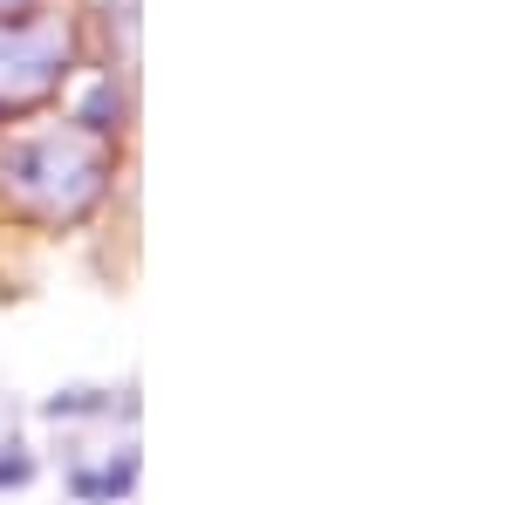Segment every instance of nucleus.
<instances>
[{
  "label": "nucleus",
  "mask_w": 512,
  "mask_h": 505,
  "mask_svg": "<svg viewBox=\"0 0 512 505\" xmlns=\"http://www.w3.org/2000/svg\"><path fill=\"white\" fill-rule=\"evenodd\" d=\"M0 185L41 219H82L110 185V144L89 130H35L0 144Z\"/></svg>",
  "instance_id": "f257e3e1"
},
{
  "label": "nucleus",
  "mask_w": 512,
  "mask_h": 505,
  "mask_svg": "<svg viewBox=\"0 0 512 505\" xmlns=\"http://www.w3.org/2000/svg\"><path fill=\"white\" fill-rule=\"evenodd\" d=\"M69 76V35L62 28H7L0 35V110H28L55 96Z\"/></svg>",
  "instance_id": "f03ea898"
},
{
  "label": "nucleus",
  "mask_w": 512,
  "mask_h": 505,
  "mask_svg": "<svg viewBox=\"0 0 512 505\" xmlns=\"http://www.w3.org/2000/svg\"><path fill=\"white\" fill-rule=\"evenodd\" d=\"M130 485H137V451L110 458L103 471H69V492H76L82 505H117Z\"/></svg>",
  "instance_id": "7ed1b4c3"
},
{
  "label": "nucleus",
  "mask_w": 512,
  "mask_h": 505,
  "mask_svg": "<svg viewBox=\"0 0 512 505\" xmlns=\"http://www.w3.org/2000/svg\"><path fill=\"white\" fill-rule=\"evenodd\" d=\"M110 117H123V96H117V82H96V89H89V103H82V130H89V137H110V130H117V123Z\"/></svg>",
  "instance_id": "20e7f679"
},
{
  "label": "nucleus",
  "mask_w": 512,
  "mask_h": 505,
  "mask_svg": "<svg viewBox=\"0 0 512 505\" xmlns=\"http://www.w3.org/2000/svg\"><path fill=\"white\" fill-rule=\"evenodd\" d=\"M110 403H103V389H55L48 403H41V417H55V424H69V417H103Z\"/></svg>",
  "instance_id": "39448f33"
},
{
  "label": "nucleus",
  "mask_w": 512,
  "mask_h": 505,
  "mask_svg": "<svg viewBox=\"0 0 512 505\" xmlns=\"http://www.w3.org/2000/svg\"><path fill=\"white\" fill-rule=\"evenodd\" d=\"M28 478H35V458L7 444V451H0V492H7V485H28Z\"/></svg>",
  "instance_id": "423d86ee"
},
{
  "label": "nucleus",
  "mask_w": 512,
  "mask_h": 505,
  "mask_svg": "<svg viewBox=\"0 0 512 505\" xmlns=\"http://www.w3.org/2000/svg\"><path fill=\"white\" fill-rule=\"evenodd\" d=\"M28 14H35V0H0V21L7 28H28Z\"/></svg>",
  "instance_id": "0eeeda50"
}]
</instances>
